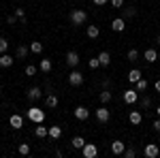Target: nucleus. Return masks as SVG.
Wrapping results in <instances>:
<instances>
[{"label":"nucleus","instance_id":"1","mask_svg":"<svg viewBox=\"0 0 160 158\" xmlns=\"http://www.w3.org/2000/svg\"><path fill=\"white\" fill-rule=\"evenodd\" d=\"M71 24H73L75 28L88 24V13L83 11V9H75V11H71Z\"/></svg>","mask_w":160,"mask_h":158},{"label":"nucleus","instance_id":"2","mask_svg":"<svg viewBox=\"0 0 160 158\" xmlns=\"http://www.w3.org/2000/svg\"><path fill=\"white\" fill-rule=\"evenodd\" d=\"M26 115H28V120L34 122V124H41V122H45V111L38 109V107H30V109L26 111Z\"/></svg>","mask_w":160,"mask_h":158},{"label":"nucleus","instance_id":"3","mask_svg":"<svg viewBox=\"0 0 160 158\" xmlns=\"http://www.w3.org/2000/svg\"><path fill=\"white\" fill-rule=\"evenodd\" d=\"M81 154H83V158H96L98 156V147H96V143H86L81 147Z\"/></svg>","mask_w":160,"mask_h":158},{"label":"nucleus","instance_id":"4","mask_svg":"<svg viewBox=\"0 0 160 158\" xmlns=\"http://www.w3.org/2000/svg\"><path fill=\"white\" fill-rule=\"evenodd\" d=\"M68 84L75 85V88H77V85H81V84H83V73H79L77 69H73V71L68 73Z\"/></svg>","mask_w":160,"mask_h":158},{"label":"nucleus","instance_id":"5","mask_svg":"<svg viewBox=\"0 0 160 158\" xmlns=\"http://www.w3.org/2000/svg\"><path fill=\"white\" fill-rule=\"evenodd\" d=\"M26 96H28L30 103H37V100H41V96H43V90H41L38 85H32V88L26 92Z\"/></svg>","mask_w":160,"mask_h":158},{"label":"nucleus","instance_id":"6","mask_svg":"<svg viewBox=\"0 0 160 158\" xmlns=\"http://www.w3.org/2000/svg\"><path fill=\"white\" fill-rule=\"evenodd\" d=\"M137 100H139V92H137L135 88H128V90L124 92V103H126V105H135Z\"/></svg>","mask_w":160,"mask_h":158},{"label":"nucleus","instance_id":"7","mask_svg":"<svg viewBox=\"0 0 160 158\" xmlns=\"http://www.w3.org/2000/svg\"><path fill=\"white\" fill-rule=\"evenodd\" d=\"M143 154H145V158H156L160 154V147L156 143H148V145L143 147Z\"/></svg>","mask_w":160,"mask_h":158},{"label":"nucleus","instance_id":"8","mask_svg":"<svg viewBox=\"0 0 160 158\" xmlns=\"http://www.w3.org/2000/svg\"><path fill=\"white\" fill-rule=\"evenodd\" d=\"M109 118H111V111L102 105L100 109H96V120L100 122V124H105V122H109Z\"/></svg>","mask_w":160,"mask_h":158},{"label":"nucleus","instance_id":"9","mask_svg":"<svg viewBox=\"0 0 160 158\" xmlns=\"http://www.w3.org/2000/svg\"><path fill=\"white\" fill-rule=\"evenodd\" d=\"M9 126H11V128H15V130H19V128L24 126V118H22L19 113H13L11 118H9Z\"/></svg>","mask_w":160,"mask_h":158},{"label":"nucleus","instance_id":"10","mask_svg":"<svg viewBox=\"0 0 160 158\" xmlns=\"http://www.w3.org/2000/svg\"><path fill=\"white\" fill-rule=\"evenodd\" d=\"M75 118L81 122H86L88 118H90V109L88 107H83V105H79V107H75Z\"/></svg>","mask_w":160,"mask_h":158},{"label":"nucleus","instance_id":"11","mask_svg":"<svg viewBox=\"0 0 160 158\" xmlns=\"http://www.w3.org/2000/svg\"><path fill=\"white\" fill-rule=\"evenodd\" d=\"M77 64H79V54H77V51H68V54H66V66L77 69Z\"/></svg>","mask_w":160,"mask_h":158},{"label":"nucleus","instance_id":"12","mask_svg":"<svg viewBox=\"0 0 160 158\" xmlns=\"http://www.w3.org/2000/svg\"><path fill=\"white\" fill-rule=\"evenodd\" d=\"M124 150H126V143H124V141H120V139L111 143V152H113L115 156H122V154H124Z\"/></svg>","mask_w":160,"mask_h":158},{"label":"nucleus","instance_id":"13","mask_svg":"<svg viewBox=\"0 0 160 158\" xmlns=\"http://www.w3.org/2000/svg\"><path fill=\"white\" fill-rule=\"evenodd\" d=\"M111 28H113L115 32H124V30H126V19H124V17H115V19L111 22Z\"/></svg>","mask_w":160,"mask_h":158},{"label":"nucleus","instance_id":"14","mask_svg":"<svg viewBox=\"0 0 160 158\" xmlns=\"http://www.w3.org/2000/svg\"><path fill=\"white\" fill-rule=\"evenodd\" d=\"M13 62H15V58H13V56H9V54H0V66H2V69L13 66Z\"/></svg>","mask_w":160,"mask_h":158},{"label":"nucleus","instance_id":"15","mask_svg":"<svg viewBox=\"0 0 160 158\" xmlns=\"http://www.w3.org/2000/svg\"><path fill=\"white\" fill-rule=\"evenodd\" d=\"M34 135H37L38 139H45V137H49V128L43 126V122H41V124H37V128H34Z\"/></svg>","mask_w":160,"mask_h":158},{"label":"nucleus","instance_id":"16","mask_svg":"<svg viewBox=\"0 0 160 158\" xmlns=\"http://www.w3.org/2000/svg\"><path fill=\"white\" fill-rule=\"evenodd\" d=\"M141 71H139V69H130V71H128V73H126V77H128V81H130V84H137V81H139V79H141Z\"/></svg>","mask_w":160,"mask_h":158},{"label":"nucleus","instance_id":"17","mask_svg":"<svg viewBox=\"0 0 160 158\" xmlns=\"http://www.w3.org/2000/svg\"><path fill=\"white\" fill-rule=\"evenodd\" d=\"M143 58H145V62H149V64H154V62L158 60V51H156V49H145Z\"/></svg>","mask_w":160,"mask_h":158},{"label":"nucleus","instance_id":"18","mask_svg":"<svg viewBox=\"0 0 160 158\" xmlns=\"http://www.w3.org/2000/svg\"><path fill=\"white\" fill-rule=\"evenodd\" d=\"M86 34H88L90 38H98V34H100V28H98L96 24H90V26L86 28Z\"/></svg>","mask_w":160,"mask_h":158},{"label":"nucleus","instance_id":"19","mask_svg":"<svg viewBox=\"0 0 160 158\" xmlns=\"http://www.w3.org/2000/svg\"><path fill=\"white\" fill-rule=\"evenodd\" d=\"M128 120H130V124H141L143 122V115H141V111H130V115H128Z\"/></svg>","mask_w":160,"mask_h":158},{"label":"nucleus","instance_id":"20","mask_svg":"<svg viewBox=\"0 0 160 158\" xmlns=\"http://www.w3.org/2000/svg\"><path fill=\"white\" fill-rule=\"evenodd\" d=\"M98 62H100V66H109V64H111L109 51H100V54H98Z\"/></svg>","mask_w":160,"mask_h":158},{"label":"nucleus","instance_id":"21","mask_svg":"<svg viewBox=\"0 0 160 158\" xmlns=\"http://www.w3.org/2000/svg\"><path fill=\"white\" fill-rule=\"evenodd\" d=\"M51 69H53L51 60L49 58H43V60H41V73H51Z\"/></svg>","mask_w":160,"mask_h":158},{"label":"nucleus","instance_id":"22","mask_svg":"<svg viewBox=\"0 0 160 158\" xmlns=\"http://www.w3.org/2000/svg\"><path fill=\"white\" fill-rule=\"evenodd\" d=\"M98 98H100V103H102V105H107L111 98H113V92H111V90H102V92L98 94Z\"/></svg>","mask_w":160,"mask_h":158},{"label":"nucleus","instance_id":"23","mask_svg":"<svg viewBox=\"0 0 160 158\" xmlns=\"http://www.w3.org/2000/svg\"><path fill=\"white\" fill-rule=\"evenodd\" d=\"M71 145H73L75 150H81V147L86 145V139H83V137H79V135H77V137H73V141H71Z\"/></svg>","mask_w":160,"mask_h":158},{"label":"nucleus","instance_id":"24","mask_svg":"<svg viewBox=\"0 0 160 158\" xmlns=\"http://www.w3.org/2000/svg\"><path fill=\"white\" fill-rule=\"evenodd\" d=\"M28 51H30V47H26V45H17V49H15V58H26Z\"/></svg>","mask_w":160,"mask_h":158},{"label":"nucleus","instance_id":"25","mask_svg":"<svg viewBox=\"0 0 160 158\" xmlns=\"http://www.w3.org/2000/svg\"><path fill=\"white\" fill-rule=\"evenodd\" d=\"M45 105H47V107H51V109H53V107H58V96H56V94H47Z\"/></svg>","mask_w":160,"mask_h":158},{"label":"nucleus","instance_id":"26","mask_svg":"<svg viewBox=\"0 0 160 158\" xmlns=\"http://www.w3.org/2000/svg\"><path fill=\"white\" fill-rule=\"evenodd\" d=\"M49 137L51 139H60L62 137V128L60 126H49Z\"/></svg>","mask_w":160,"mask_h":158},{"label":"nucleus","instance_id":"27","mask_svg":"<svg viewBox=\"0 0 160 158\" xmlns=\"http://www.w3.org/2000/svg\"><path fill=\"white\" fill-rule=\"evenodd\" d=\"M135 15H137L135 7H124V15H122L124 19H130V17H135Z\"/></svg>","mask_w":160,"mask_h":158},{"label":"nucleus","instance_id":"28","mask_svg":"<svg viewBox=\"0 0 160 158\" xmlns=\"http://www.w3.org/2000/svg\"><path fill=\"white\" fill-rule=\"evenodd\" d=\"M30 51H32V54H41V51H43V43H41V41H32V43H30Z\"/></svg>","mask_w":160,"mask_h":158},{"label":"nucleus","instance_id":"29","mask_svg":"<svg viewBox=\"0 0 160 158\" xmlns=\"http://www.w3.org/2000/svg\"><path fill=\"white\" fill-rule=\"evenodd\" d=\"M135 90H137V92H145V90H148V81L141 77V79H139V81L135 84Z\"/></svg>","mask_w":160,"mask_h":158},{"label":"nucleus","instance_id":"30","mask_svg":"<svg viewBox=\"0 0 160 158\" xmlns=\"http://www.w3.org/2000/svg\"><path fill=\"white\" fill-rule=\"evenodd\" d=\"M126 60L128 62H137L139 60V49H130V51L126 54Z\"/></svg>","mask_w":160,"mask_h":158},{"label":"nucleus","instance_id":"31","mask_svg":"<svg viewBox=\"0 0 160 158\" xmlns=\"http://www.w3.org/2000/svg\"><path fill=\"white\" fill-rule=\"evenodd\" d=\"M17 152H19L22 156H28V154H30V145H28V143H19V145H17Z\"/></svg>","mask_w":160,"mask_h":158},{"label":"nucleus","instance_id":"32","mask_svg":"<svg viewBox=\"0 0 160 158\" xmlns=\"http://www.w3.org/2000/svg\"><path fill=\"white\" fill-rule=\"evenodd\" d=\"M37 66H34V64H28V66H26V77H34V75H37Z\"/></svg>","mask_w":160,"mask_h":158},{"label":"nucleus","instance_id":"33","mask_svg":"<svg viewBox=\"0 0 160 158\" xmlns=\"http://www.w3.org/2000/svg\"><path fill=\"white\" fill-rule=\"evenodd\" d=\"M88 66H90L92 71H96V69L100 66V62H98V56H96V58H90V62H88Z\"/></svg>","mask_w":160,"mask_h":158},{"label":"nucleus","instance_id":"34","mask_svg":"<svg viewBox=\"0 0 160 158\" xmlns=\"http://www.w3.org/2000/svg\"><path fill=\"white\" fill-rule=\"evenodd\" d=\"M149 107H152V98L143 96V98H141V109H149Z\"/></svg>","mask_w":160,"mask_h":158},{"label":"nucleus","instance_id":"35","mask_svg":"<svg viewBox=\"0 0 160 158\" xmlns=\"http://www.w3.org/2000/svg\"><path fill=\"white\" fill-rule=\"evenodd\" d=\"M7 49H9V41L0 37V54H7Z\"/></svg>","mask_w":160,"mask_h":158},{"label":"nucleus","instance_id":"36","mask_svg":"<svg viewBox=\"0 0 160 158\" xmlns=\"http://www.w3.org/2000/svg\"><path fill=\"white\" fill-rule=\"evenodd\" d=\"M124 156H126V158H135L137 156V150H135V147H126V150H124Z\"/></svg>","mask_w":160,"mask_h":158},{"label":"nucleus","instance_id":"37","mask_svg":"<svg viewBox=\"0 0 160 158\" xmlns=\"http://www.w3.org/2000/svg\"><path fill=\"white\" fill-rule=\"evenodd\" d=\"M15 17H17V19H26V13H24L22 7H17V9H15Z\"/></svg>","mask_w":160,"mask_h":158},{"label":"nucleus","instance_id":"38","mask_svg":"<svg viewBox=\"0 0 160 158\" xmlns=\"http://www.w3.org/2000/svg\"><path fill=\"white\" fill-rule=\"evenodd\" d=\"M111 7H115V9H122V7H124V0H111Z\"/></svg>","mask_w":160,"mask_h":158},{"label":"nucleus","instance_id":"39","mask_svg":"<svg viewBox=\"0 0 160 158\" xmlns=\"http://www.w3.org/2000/svg\"><path fill=\"white\" fill-rule=\"evenodd\" d=\"M7 24H17V17H15V13H13V15H7Z\"/></svg>","mask_w":160,"mask_h":158},{"label":"nucleus","instance_id":"40","mask_svg":"<svg viewBox=\"0 0 160 158\" xmlns=\"http://www.w3.org/2000/svg\"><path fill=\"white\" fill-rule=\"evenodd\" d=\"M152 128H154L156 133H160V118H156V120H154V124H152Z\"/></svg>","mask_w":160,"mask_h":158},{"label":"nucleus","instance_id":"41","mask_svg":"<svg viewBox=\"0 0 160 158\" xmlns=\"http://www.w3.org/2000/svg\"><path fill=\"white\" fill-rule=\"evenodd\" d=\"M92 2H94V4H96V7H102V4H107V2H109V0H92Z\"/></svg>","mask_w":160,"mask_h":158},{"label":"nucleus","instance_id":"42","mask_svg":"<svg viewBox=\"0 0 160 158\" xmlns=\"http://www.w3.org/2000/svg\"><path fill=\"white\" fill-rule=\"evenodd\" d=\"M154 88H156V92H160V79L156 81V84H154Z\"/></svg>","mask_w":160,"mask_h":158},{"label":"nucleus","instance_id":"43","mask_svg":"<svg viewBox=\"0 0 160 158\" xmlns=\"http://www.w3.org/2000/svg\"><path fill=\"white\" fill-rule=\"evenodd\" d=\"M156 113H158V118H160V105H158V107H156Z\"/></svg>","mask_w":160,"mask_h":158},{"label":"nucleus","instance_id":"44","mask_svg":"<svg viewBox=\"0 0 160 158\" xmlns=\"http://www.w3.org/2000/svg\"><path fill=\"white\" fill-rule=\"evenodd\" d=\"M158 45H160V34H158Z\"/></svg>","mask_w":160,"mask_h":158}]
</instances>
